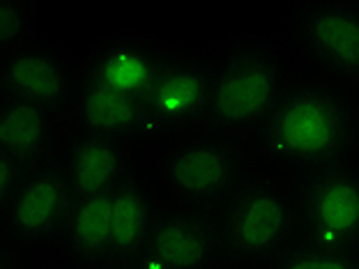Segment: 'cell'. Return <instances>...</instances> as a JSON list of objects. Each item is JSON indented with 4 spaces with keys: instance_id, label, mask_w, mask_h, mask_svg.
I'll list each match as a JSON object with an SVG mask.
<instances>
[{
    "instance_id": "obj_1",
    "label": "cell",
    "mask_w": 359,
    "mask_h": 269,
    "mask_svg": "<svg viewBox=\"0 0 359 269\" xmlns=\"http://www.w3.org/2000/svg\"><path fill=\"white\" fill-rule=\"evenodd\" d=\"M359 127L355 90L323 78H295L279 104L256 132L249 166H258L260 179L272 170L281 175L325 168L346 154Z\"/></svg>"
},
{
    "instance_id": "obj_2",
    "label": "cell",
    "mask_w": 359,
    "mask_h": 269,
    "mask_svg": "<svg viewBox=\"0 0 359 269\" xmlns=\"http://www.w3.org/2000/svg\"><path fill=\"white\" fill-rule=\"evenodd\" d=\"M247 157L210 129L148 138L136 148V175L161 209L205 214L242 186Z\"/></svg>"
},
{
    "instance_id": "obj_3",
    "label": "cell",
    "mask_w": 359,
    "mask_h": 269,
    "mask_svg": "<svg viewBox=\"0 0 359 269\" xmlns=\"http://www.w3.org/2000/svg\"><path fill=\"white\" fill-rule=\"evenodd\" d=\"M290 83V62L269 44H235L212 53L205 129L228 138L258 132Z\"/></svg>"
},
{
    "instance_id": "obj_4",
    "label": "cell",
    "mask_w": 359,
    "mask_h": 269,
    "mask_svg": "<svg viewBox=\"0 0 359 269\" xmlns=\"http://www.w3.org/2000/svg\"><path fill=\"white\" fill-rule=\"evenodd\" d=\"M295 209L267 179L242 184L224 202L222 219L215 223L224 260L265 267L288 251L295 233Z\"/></svg>"
},
{
    "instance_id": "obj_5",
    "label": "cell",
    "mask_w": 359,
    "mask_h": 269,
    "mask_svg": "<svg viewBox=\"0 0 359 269\" xmlns=\"http://www.w3.org/2000/svg\"><path fill=\"white\" fill-rule=\"evenodd\" d=\"M76 195L65 173L60 154L26 170L0 230L21 254L55 249L67 228Z\"/></svg>"
},
{
    "instance_id": "obj_6",
    "label": "cell",
    "mask_w": 359,
    "mask_h": 269,
    "mask_svg": "<svg viewBox=\"0 0 359 269\" xmlns=\"http://www.w3.org/2000/svg\"><path fill=\"white\" fill-rule=\"evenodd\" d=\"M292 46L311 76L359 88V7L306 3L292 19Z\"/></svg>"
},
{
    "instance_id": "obj_7",
    "label": "cell",
    "mask_w": 359,
    "mask_h": 269,
    "mask_svg": "<svg viewBox=\"0 0 359 269\" xmlns=\"http://www.w3.org/2000/svg\"><path fill=\"white\" fill-rule=\"evenodd\" d=\"M79 85V58L39 35L0 51V99L35 104L67 118L74 111Z\"/></svg>"
},
{
    "instance_id": "obj_8",
    "label": "cell",
    "mask_w": 359,
    "mask_h": 269,
    "mask_svg": "<svg viewBox=\"0 0 359 269\" xmlns=\"http://www.w3.org/2000/svg\"><path fill=\"white\" fill-rule=\"evenodd\" d=\"M212 53L175 48L157 83L143 99L150 138L205 129Z\"/></svg>"
},
{
    "instance_id": "obj_9",
    "label": "cell",
    "mask_w": 359,
    "mask_h": 269,
    "mask_svg": "<svg viewBox=\"0 0 359 269\" xmlns=\"http://www.w3.org/2000/svg\"><path fill=\"white\" fill-rule=\"evenodd\" d=\"M173 53L175 46L161 39L122 32L97 42L79 58V74L86 83L143 102Z\"/></svg>"
},
{
    "instance_id": "obj_10",
    "label": "cell",
    "mask_w": 359,
    "mask_h": 269,
    "mask_svg": "<svg viewBox=\"0 0 359 269\" xmlns=\"http://www.w3.org/2000/svg\"><path fill=\"white\" fill-rule=\"evenodd\" d=\"M136 143L81 132L72 120L65 129L60 159L76 198L118 189L136 173Z\"/></svg>"
},
{
    "instance_id": "obj_11",
    "label": "cell",
    "mask_w": 359,
    "mask_h": 269,
    "mask_svg": "<svg viewBox=\"0 0 359 269\" xmlns=\"http://www.w3.org/2000/svg\"><path fill=\"white\" fill-rule=\"evenodd\" d=\"M313 247L355 251L359 244V175L332 168L304 191L302 207Z\"/></svg>"
},
{
    "instance_id": "obj_12",
    "label": "cell",
    "mask_w": 359,
    "mask_h": 269,
    "mask_svg": "<svg viewBox=\"0 0 359 269\" xmlns=\"http://www.w3.org/2000/svg\"><path fill=\"white\" fill-rule=\"evenodd\" d=\"M215 221L205 214L157 207L141 263L148 269H210L219 260Z\"/></svg>"
},
{
    "instance_id": "obj_13",
    "label": "cell",
    "mask_w": 359,
    "mask_h": 269,
    "mask_svg": "<svg viewBox=\"0 0 359 269\" xmlns=\"http://www.w3.org/2000/svg\"><path fill=\"white\" fill-rule=\"evenodd\" d=\"M67 120L42 106L0 99V152L26 170L58 157Z\"/></svg>"
},
{
    "instance_id": "obj_14",
    "label": "cell",
    "mask_w": 359,
    "mask_h": 269,
    "mask_svg": "<svg viewBox=\"0 0 359 269\" xmlns=\"http://www.w3.org/2000/svg\"><path fill=\"white\" fill-rule=\"evenodd\" d=\"M72 125L81 132L111 136L120 141L141 145L148 141V120L141 99L109 92L100 85L81 81L74 111L69 113Z\"/></svg>"
},
{
    "instance_id": "obj_15",
    "label": "cell",
    "mask_w": 359,
    "mask_h": 269,
    "mask_svg": "<svg viewBox=\"0 0 359 269\" xmlns=\"http://www.w3.org/2000/svg\"><path fill=\"white\" fill-rule=\"evenodd\" d=\"M157 214L152 195L136 173L113 191L111 202V235H109V263H136L141 260L148 235Z\"/></svg>"
},
{
    "instance_id": "obj_16",
    "label": "cell",
    "mask_w": 359,
    "mask_h": 269,
    "mask_svg": "<svg viewBox=\"0 0 359 269\" xmlns=\"http://www.w3.org/2000/svg\"><path fill=\"white\" fill-rule=\"evenodd\" d=\"M113 191L86 195V198L74 200L65 235L58 247H55L72 265L93 267L109 263Z\"/></svg>"
},
{
    "instance_id": "obj_17",
    "label": "cell",
    "mask_w": 359,
    "mask_h": 269,
    "mask_svg": "<svg viewBox=\"0 0 359 269\" xmlns=\"http://www.w3.org/2000/svg\"><path fill=\"white\" fill-rule=\"evenodd\" d=\"M263 269H359V258L355 251L306 244V247L285 251Z\"/></svg>"
},
{
    "instance_id": "obj_18",
    "label": "cell",
    "mask_w": 359,
    "mask_h": 269,
    "mask_svg": "<svg viewBox=\"0 0 359 269\" xmlns=\"http://www.w3.org/2000/svg\"><path fill=\"white\" fill-rule=\"evenodd\" d=\"M37 37L35 3H0V51L19 46Z\"/></svg>"
},
{
    "instance_id": "obj_19",
    "label": "cell",
    "mask_w": 359,
    "mask_h": 269,
    "mask_svg": "<svg viewBox=\"0 0 359 269\" xmlns=\"http://www.w3.org/2000/svg\"><path fill=\"white\" fill-rule=\"evenodd\" d=\"M23 175H26V168L16 159L7 157L5 152H0V219H3L5 209L10 207Z\"/></svg>"
},
{
    "instance_id": "obj_20",
    "label": "cell",
    "mask_w": 359,
    "mask_h": 269,
    "mask_svg": "<svg viewBox=\"0 0 359 269\" xmlns=\"http://www.w3.org/2000/svg\"><path fill=\"white\" fill-rule=\"evenodd\" d=\"M23 269H74V265L58 249H44L23 254Z\"/></svg>"
},
{
    "instance_id": "obj_21",
    "label": "cell",
    "mask_w": 359,
    "mask_h": 269,
    "mask_svg": "<svg viewBox=\"0 0 359 269\" xmlns=\"http://www.w3.org/2000/svg\"><path fill=\"white\" fill-rule=\"evenodd\" d=\"M0 269H23V254L0 230Z\"/></svg>"
},
{
    "instance_id": "obj_22",
    "label": "cell",
    "mask_w": 359,
    "mask_h": 269,
    "mask_svg": "<svg viewBox=\"0 0 359 269\" xmlns=\"http://www.w3.org/2000/svg\"><path fill=\"white\" fill-rule=\"evenodd\" d=\"M74 269H148L141 260H136V263H116V265H93V267H76Z\"/></svg>"
},
{
    "instance_id": "obj_23",
    "label": "cell",
    "mask_w": 359,
    "mask_h": 269,
    "mask_svg": "<svg viewBox=\"0 0 359 269\" xmlns=\"http://www.w3.org/2000/svg\"><path fill=\"white\" fill-rule=\"evenodd\" d=\"M210 269H263L256 265H244V263H235V260H219L217 265H212Z\"/></svg>"
}]
</instances>
